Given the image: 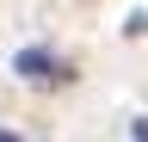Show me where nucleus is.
Segmentation results:
<instances>
[{
  "label": "nucleus",
  "mask_w": 148,
  "mask_h": 142,
  "mask_svg": "<svg viewBox=\"0 0 148 142\" xmlns=\"http://www.w3.org/2000/svg\"><path fill=\"white\" fill-rule=\"evenodd\" d=\"M12 74H18V80H31V86H62V80H68V68L56 62L49 49H18V56H12Z\"/></svg>",
  "instance_id": "nucleus-1"
},
{
  "label": "nucleus",
  "mask_w": 148,
  "mask_h": 142,
  "mask_svg": "<svg viewBox=\"0 0 148 142\" xmlns=\"http://www.w3.org/2000/svg\"><path fill=\"white\" fill-rule=\"evenodd\" d=\"M130 136H136V142H148V117H136V130H130Z\"/></svg>",
  "instance_id": "nucleus-2"
},
{
  "label": "nucleus",
  "mask_w": 148,
  "mask_h": 142,
  "mask_svg": "<svg viewBox=\"0 0 148 142\" xmlns=\"http://www.w3.org/2000/svg\"><path fill=\"white\" fill-rule=\"evenodd\" d=\"M0 142H18V136H12V130H0Z\"/></svg>",
  "instance_id": "nucleus-3"
}]
</instances>
